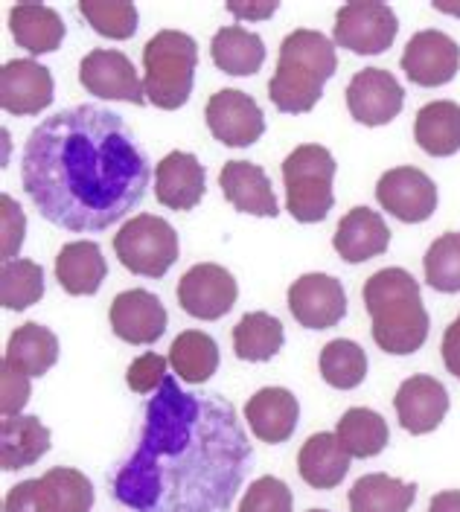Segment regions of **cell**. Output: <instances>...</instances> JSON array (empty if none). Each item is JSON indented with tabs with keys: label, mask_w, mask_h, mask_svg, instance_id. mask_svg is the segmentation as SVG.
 <instances>
[{
	"label": "cell",
	"mask_w": 460,
	"mask_h": 512,
	"mask_svg": "<svg viewBox=\"0 0 460 512\" xmlns=\"http://www.w3.org/2000/svg\"><path fill=\"white\" fill-rule=\"evenodd\" d=\"M251 463L233 405L166 376L146 405L137 446L111 475V495L132 512H228Z\"/></svg>",
	"instance_id": "6da1fadb"
},
{
	"label": "cell",
	"mask_w": 460,
	"mask_h": 512,
	"mask_svg": "<svg viewBox=\"0 0 460 512\" xmlns=\"http://www.w3.org/2000/svg\"><path fill=\"white\" fill-rule=\"evenodd\" d=\"M149 160L126 120L73 105L30 131L21 184L38 213L70 233H99L126 219L149 190Z\"/></svg>",
	"instance_id": "7a4b0ae2"
},
{
	"label": "cell",
	"mask_w": 460,
	"mask_h": 512,
	"mask_svg": "<svg viewBox=\"0 0 460 512\" xmlns=\"http://www.w3.org/2000/svg\"><path fill=\"white\" fill-rule=\"evenodd\" d=\"M373 341L388 355H414L426 344L428 320L420 283L405 268H382L362 288Z\"/></svg>",
	"instance_id": "3957f363"
},
{
	"label": "cell",
	"mask_w": 460,
	"mask_h": 512,
	"mask_svg": "<svg viewBox=\"0 0 460 512\" xmlns=\"http://www.w3.org/2000/svg\"><path fill=\"white\" fill-rule=\"evenodd\" d=\"M335 70V41L315 30L289 32L280 44L277 73L268 82V99L283 114H306L324 96V85Z\"/></svg>",
	"instance_id": "277c9868"
},
{
	"label": "cell",
	"mask_w": 460,
	"mask_h": 512,
	"mask_svg": "<svg viewBox=\"0 0 460 512\" xmlns=\"http://www.w3.org/2000/svg\"><path fill=\"white\" fill-rule=\"evenodd\" d=\"M196 64L198 44L193 35L181 30H161L152 35L143 47L146 102L164 111L187 105L196 82Z\"/></svg>",
	"instance_id": "5b68a950"
},
{
	"label": "cell",
	"mask_w": 460,
	"mask_h": 512,
	"mask_svg": "<svg viewBox=\"0 0 460 512\" xmlns=\"http://www.w3.org/2000/svg\"><path fill=\"white\" fill-rule=\"evenodd\" d=\"M335 158L332 152L306 143L297 146L289 158L283 160V184H286V210L295 222L315 224L324 222L335 204L332 178H335Z\"/></svg>",
	"instance_id": "8992f818"
},
{
	"label": "cell",
	"mask_w": 460,
	"mask_h": 512,
	"mask_svg": "<svg viewBox=\"0 0 460 512\" xmlns=\"http://www.w3.org/2000/svg\"><path fill=\"white\" fill-rule=\"evenodd\" d=\"M114 251L120 262L137 274L149 280H161L166 271L178 262V233L175 227L152 213H140L120 227L114 236Z\"/></svg>",
	"instance_id": "52a82bcc"
},
{
	"label": "cell",
	"mask_w": 460,
	"mask_h": 512,
	"mask_svg": "<svg viewBox=\"0 0 460 512\" xmlns=\"http://www.w3.org/2000/svg\"><path fill=\"white\" fill-rule=\"evenodd\" d=\"M399 32V18L388 3L379 0H353L338 9L332 38L338 47L359 53V56H379L391 50Z\"/></svg>",
	"instance_id": "ba28073f"
},
{
	"label": "cell",
	"mask_w": 460,
	"mask_h": 512,
	"mask_svg": "<svg viewBox=\"0 0 460 512\" xmlns=\"http://www.w3.org/2000/svg\"><path fill=\"white\" fill-rule=\"evenodd\" d=\"M402 73L420 88L449 85L460 70V47L443 30H420L411 35L402 53Z\"/></svg>",
	"instance_id": "9c48e42d"
},
{
	"label": "cell",
	"mask_w": 460,
	"mask_h": 512,
	"mask_svg": "<svg viewBox=\"0 0 460 512\" xmlns=\"http://www.w3.org/2000/svg\"><path fill=\"white\" fill-rule=\"evenodd\" d=\"M376 201L405 224H420L437 210V187L423 169L396 166L388 169L376 184Z\"/></svg>",
	"instance_id": "30bf717a"
},
{
	"label": "cell",
	"mask_w": 460,
	"mask_h": 512,
	"mask_svg": "<svg viewBox=\"0 0 460 512\" xmlns=\"http://www.w3.org/2000/svg\"><path fill=\"white\" fill-rule=\"evenodd\" d=\"M239 297V286L228 268L216 262L193 265L178 283L181 309L198 320H219L228 315Z\"/></svg>",
	"instance_id": "8fae6325"
},
{
	"label": "cell",
	"mask_w": 460,
	"mask_h": 512,
	"mask_svg": "<svg viewBox=\"0 0 460 512\" xmlns=\"http://www.w3.org/2000/svg\"><path fill=\"white\" fill-rule=\"evenodd\" d=\"M204 117H207L210 134L233 149L254 146L265 134L263 108L254 102V96L233 91V88H225V91L210 96Z\"/></svg>",
	"instance_id": "7c38bea8"
},
{
	"label": "cell",
	"mask_w": 460,
	"mask_h": 512,
	"mask_svg": "<svg viewBox=\"0 0 460 512\" xmlns=\"http://www.w3.org/2000/svg\"><path fill=\"white\" fill-rule=\"evenodd\" d=\"M79 82L88 94L99 99H117L132 105L146 102V88L140 85L137 67L120 50H105V47L91 50L79 64Z\"/></svg>",
	"instance_id": "4fadbf2b"
},
{
	"label": "cell",
	"mask_w": 460,
	"mask_h": 512,
	"mask_svg": "<svg viewBox=\"0 0 460 512\" xmlns=\"http://www.w3.org/2000/svg\"><path fill=\"white\" fill-rule=\"evenodd\" d=\"M405 105V91L394 73L364 67L347 85V108L362 126H388Z\"/></svg>",
	"instance_id": "5bb4252c"
},
{
	"label": "cell",
	"mask_w": 460,
	"mask_h": 512,
	"mask_svg": "<svg viewBox=\"0 0 460 512\" xmlns=\"http://www.w3.org/2000/svg\"><path fill=\"white\" fill-rule=\"evenodd\" d=\"M289 312L306 329H332L347 315V291L329 274H303L289 288Z\"/></svg>",
	"instance_id": "9a60e30c"
},
{
	"label": "cell",
	"mask_w": 460,
	"mask_h": 512,
	"mask_svg": "<svg viewBox=\"0 0 460 512\" xmlns=\"http://www.w3.org/2000/svg\"><path fill=\"white\" fill-rule=\"evenodd\" d=\"M53 73L35 59H15L0 70V108L15 117H33L53 105Z\"/></svg>",
	"instance_id": "2e32d148"
},
{
	"label": "cell",
	"mask_w": 460,
	"mask_h": 512,
	"mask_svg": "<svg viewBox=\"0 0 460 512\" xmlns=\"http://www.w3.org/2000/svg\"><path fill=\"white\" fill-rule=\"evenodd\" d=\"M166 309L164 303L146 291V288H129L114 297L111 303V329L120 341L146 347L161 341L166 332Z\"/></svg>",
	"instance_id": "e0dca14e"
},
{
	"label": "cell",
	"mask_w": 460,
	"mask_h": 512,
	"mask_svg": "<svg viewBox=\"0 0 460 512\" xmlns=\"http://www.w3.org/2000/svg\"><path fill=\"white\" fill-rule=\"evenodd\" d=\"M394 408L408 434H431L449 414V390L434 376H411L399 384Z\"/></svg>",
	"instance_id": "ac0fdd59"
},
{
	"label": "cell",
	"mask_w": 460,
	"mask_h": 512,
	"mask_svg": "<svg viewBox=\"0 0 460 512\" xmlns=\"http://www.w3.org/2000/svg\"><path fill=\"white\" fill-rule=\"evenodd\" d=\"M245 419H248V428L257 440H263L268 446H277L295 434L300 405H297L295 393L286 387H263L248 399Z\"/></svg>",
	"instance_id": "d6986e66"
},
{
	"label": "cell",
	"mask_w": 460,
	"mask_h": 512,
	"mask_svg": "<svg viewBox=\"0 0 460 512\" xmlns=\"http://www.w3.org/2000/svg\"><path fill=\"white\" fill-rule=\"evenodd\" d=\"M207 190V172L190 152H169L155 169V198L169 210H193Z\"/></svg>",
	"instance_id": "ffe728a7"
},
{
	"label": "cell",
	"mask_w": 460,
	"mask_h": 512,
	"mask_svg": "<svg viewBox=\"0 0 460 512\" xmlns=\"http://www.w3.org/2000/svg\"><path fill=\"white\" fill-rule=\"evenodd\" d=\"M388 245H391V230L385 219L370 207H353L338 222L335 236H332V248L350 265L382 256L388 251Z\"/></svg>",
	"instance_id": "44dd1931"
},
{
	"label": "cell",
	"mask_w": 460,
	"mask_h": 512,
	"mask_svg": "<svg viewBox=\"0 0 460 512\" xmlns=\"http://www.w3.org/2000/svg\"><path fill=\"white\" fill-rule=\"evenodd\" d=\"M219 187L239 213H251V216H263V219H274L280 213L271 181H268L263 166H257V163L228 160L219 172Z\"/></svg>",
	"instance_id": "7402d4cb"
},
{
	"label": "cell",
	"mask_w": 460,
	"mask_h": 512,
	"mask_svg": "<svg viewBox=\"0 0 460 512\" xmlns=\"http://www.w3.org/2000/svg\"><path fill=\"white\" fill-rule=\"evenodd\" d=\"M50 451V428L38 416H3L0 422V469L18 472Z\"/></svg>",
	"instance_id": "603a6c76"
},
{
	"label": "cell",
	"mask_w": 460,
	"mask_h": 512,
	"mask_svg": "<svg viewBox=\"0 0 460 512\" xmlns=\"http://www.w3.org/2000/svg\"><path fill=\"white\" fill-rule=\"evenodd\" d=\"M9 30L18 47L27 53H56L65 41V21L53 6L44 3H18L9 12Z\"/></svg>",
	"instance_id": "cb8c5ba5"
},
{
	"label": "cell",
	"mask_w": 460,
	"mask_h": 512,
	"mask_svg": "<svg viewBox=\"0 0 460 512\" xmlns=\"http://www.w3.org/2000/svg\"><path fill=\"white\" fill-rule=\"evenodd\" d=\"M297 472L312 489H335L350 472V454L335 434H312L297 454Z\"/></svg>",
	"instance_id": "d4e9b609"
},
{
	"label": "cell",
	"mask_w": 460,
	"mask_h": 512,
	"mask_svg": "<svg viewBox=\"0 0 460 512\" xmlns=\"http://www.w3.org/2000/svg\"><path fill=\"white\" fill-rule=\"evenodd\" d=\"M105 277H108V262L97 242L88 239L67 242L56 256V280L73 297L97 294Z\"/></svg>",
	"instance_id": "484cf974"
},
{
	"label": "cell",
	"mask_w": 460,
	"mask_h": 512,
	"mask_svg": "<svg viewBox=\"0 0 460 512\" xmlns=\"http://www.w3.org/2000/svg\"><path fill=\"white\" fill-rule=\"evenodd\" d=\"M414 140L431 158H452L460 152V105L452 99H434L417 111Z\"/></svg>",
	"instance_id": "4316f807"
},
{
	"label": "cell",
	"mask_w": 460,
	"mask_h": 512,
	"mask_svg": "<svg viewBox=\"0 0 460 512\" xmlns=\"http://www.w3.org/2000/svg\"><path fill=\"white\" fill-rule=\"evenodd\" d=\"M3 361L15 370L27 373L30 379L35 376L41 379L59 361V338L41 323H24L9 335Z\"/></svg>",
	"instance_id": "83f0119b"
},
{
	"label": "cell",
	"mask_w": 460,
	"mask_h": 512,
	"mask_svg": "<svg viewBox=\"0 0 460 512\" xmlns=\"http://www.w3.org/2000/svg\"><path fill=\"white\" fill-rule=\"evenodd\" d=\"M210 56H213L216 67L230 76H254L265 62V44L257 32L230 24L213 35Z\"/></svg>",
	"instance_id": "f1b7e54d"
},
{
	"label": "cell",
	"mask_w": 460,
	"mask_h": 512,
	"mask_svg": "<svg viewBox=\"0 0 460 512\" xmlns=\"http://www.w3.org/2000/svg\"><path fill=\"white\" fill-rule=\"evenodd\" d=\"M417 501V483L373 472L353 483L350 512H408Z\"/></svg>",
	"instance_id": "f546056e"
},
{
	"label": "cell",
	"mask_w": 460,
	"mask_h": 512,
	"mask_svg": "<svg viewBox=\"0 0 460 512\" xmlns=\"http://www.w3.org/2000/svg\"><path fill=\"white\" fill-rule=\"evenodd\" d=\"M41 512H91L94 510V483L76 469L56 466L38 478Z\"/></svg>",
	"instance_id": "4dcf8cb0"
},
{
	"label": "cell",
	"mask_w": 460,
	"mask_h": 512,
	"mask_svg": "<svg viewBox=\"0 0 460 512\" xmlns=\"http://www.w3.org/2000/svg\"><path fill=\"white\" fill-rule=\"evenodd\" d=\"M169 364L178 373V379L187 384H204L213 379L219 370V347L216 341L201 332V329H187L181 332L172 347H169Z\"/></svg>",
	"instance_id": "1f68e13d"
},
{
	"label": "cell",
	"mask_w": 460,
	"mask_h": 512,
	"mask_svg": "<svg viewBox=\"0 0 460 512\" xmlns=\"http://www.w3.org/2000/svg\"><path fill=\"white\" fill-rule=\"evenodd\" d=\"M286 344L283 323L268 312L242 315L233 326V350L242 361H271Z\"/></svg>",
	"instance_id": "d6a6232c"
},
{
	"label": "cell",
	"mask_w": 460,
	"mask_h": 512,
	"mask_svg": "<svg viewBox=\"0 0 460 512\" xmlns=\"http://www.w3.org/2000/svg\"><path fill=\"white\" fill-rule=\"evenodd\" d=\"M335 437L341 440V446L347 448L350 457H376L382 454L391 431L388 422L382 419V414L370 411V408H350L347 414L338 419Z\"/></svg>",
	"instance_id": "836d02e7"
},
{
	"label": "cell",
	"mask_w": 460,
	"mask_h": 512,
	"mask_svg": "<svg viewBox=\"0 0 460 512\" xmlns=\"http://www.w3.org/2000/svg\"><path fill=\"white\" fill-rule=\"evenodd\" d=\"M44 297V268L33 259L3 262L0 271V303L9 312H24Z\"/></svg>",
	"instance_id": "e575fe53"
},
{
	"label": "cell",
	"mask_w": 460,
	"mask_h": 512,
	"mask_svg": "<svg viewBox=\"0 0 460 512\" xmlns=\"http://www.w3.org/2000/svg\"><path fill=\"white\" fill-rule=\"evenodd\" d=\"M321 376L329 387L353 390L367 376V355L356 341L335 338L321 350Z\"/></svg>",
	"instance_id": "d590c367"
},
{
	"label": "cell",
	"mask_w": 460,
	"mask_h": 512,
	"mask_svg": "<svg viewBox=\"0 0 460 512\" xmlns=\"http://www.w3.org/2000/svg\"><path fill=\"white\" fill-rule=\"evenodd\" d=\"M426 283L440 294L460 291V233H443L428 245L423 256Z\"/></svg>",
	"instance_id": "8d00e7d4"
},
{
	"label": "cell",
	"mask_w": 460,
	"mask_h": 512,
	"mask_svg": "<svg viewBox=\"0 0 460 512\" xmlns=\"http://www.w3.org/2000/svg\"><path fill=\"white\" fill-rule=\"evenodd\" d=\"M79 12L105 38L126 41L137 32V6L129 0H79Z\"/></svg>",
	"instance_id": "74e56055"
},
{
	"label": "cell",
	"mask_w": 460,
	"mask_h": 512,
	"mask_svg": "<svg viewBox=\"0 0 460 512\" xmlns=\"http://www.w3.org/2000/svg\"><path fill=\"white\" fill-rule=\"evenodd\" d=\"M292 504H295L292 489L280 478L265 475V478H257L248 486V492L239 504V512H292Z\"/></svg>",
	"instance_id": "f35d334b"
},
{
	"label": "cell",
	"mask_w": 460,
	"mask_h": 512,
	"mask_svg": "<svg viewBox=\"0 0 460 512\" xmlns=\"http://www.w3.org/2000/svg\"><path fill=\"white\" fill-rule=\"evenodd\" d=\"M0 219H3V233H0V259L3 262H12L21 245H24V230H27V219H24V210L18 201H12L9 195L0 198Z\"/></svg>",
	"instance_id": "ab89813d"
},
{
	"label": "cell",
	"mask_w": 460,
	"mask_h": 512,
	"mask_svg": "<svg viewBox=\"0 0 460 512\" xmlns=\"http://www.w3.org/2000/svg\"><path fill=\"white\" fill-rule=\"evenodd\" d=\"M30 402V376L0 361V414L18 416Z\"/></svg>",
	"instance_id": "60d3db41"
},
{
	"label": "cell",
	"mask_w": 460,
	"mask_h": 512,
	"mask_svg": "<svg viewBox=\"0 0 460 512\" xmlns=\"http://www.w3.org/2000/svg\"><path fill=\"white\" fill-rule=\"evenodd\" d=\"M166 367H169V361H166L164 355L146 352V355H140L137 361H132V367H129V373H126V382H129V387H132L134 393H158L164 379L169 376Z\"/></svg>",
	"instance_id": "b9f144b4"
},
{
	"label": "cell",
	"mask_w": 460,
	"mask_h": 512,
	"mask_svg": "<svg viewBox=\"0 0 460 512\" xmlns=\"http://www.w3.org/2000/svg\"><path fill=\"white\" fill-rule=\"evenodd\" d=\"M3 512H41L38 478L21 480L18 486H12L9 495H6V501H3Z\"/></svg>",
	"instance_id": "7bdbcfd3"
},
{
	"label": "cell",
	"mask_w": 460,
	"mask_h": 512,
	"mask_svg": "<svg viewBox=\"0 0 460 512\" xmlns=\"http://www.w3.org/2000/svg\"><path fill=\"white\" fill-rule=\"evenodd\" d=\"M443 364L455 379H460V315L449 323L443 335Z\"/></svg>",
	"instance_id": "ee69618b"
},
{
	"label": "cell",
	"mask_w": 460,
	"mask_h": 512,
	"mask_svg": "<svg viewBox=\"0 0 460 512\" xmlns=\"http://www.w3.org/2000/svg\"><path fill=\"white\" fill-rule=\"evenodd\" d=\"M277 9H280L277 0H265V3H228V12H233L239 21H242V18H248V21H263V18H271Z\"/></svg>",
	"instance_id": "f6af8a7d"
},
{
	"label": "cell",
	"mask_w": 460,
	"mask_h": 512,
	"mask_svg": "<svg viewBox=\"0 0 460 512\" xmlns=\"http://www.w3.org/2000/svg\"><path fill=\"white\" fill-rule=\"evenodd\" d=\"M428 512H460V489L437 492L428 504Z\"/></svg>",
	"instance_id": "bcb514c9"
},
{
	"label": "cell",
	"mask_w": 460,
	"mask_h": 512,
	"mask_svg": "<svg viewBox=\"0 0 460 512\" xmlns=\"http://www.w3.org/2000/svg\"><path fill=\"white\" fill-rule=\"evenodd\" d=\"M437 9H443V12H452V15H460V6H443V3H437Z\"/></svg>",
	"instance_id": "7dc6e473"
},
{
	"label": "cell",
	"mask_w": 460,
	"mask_h": 512,
	"mask_svg": "<svg viewBox=\"0 0 460 512\" xmlns=\"http://www.w3.org/2000/svg\"><path fill=\"white\" fill-rule=\"evenodd\" d=\"M306 512H329V510H306Z\"/></svg>",
	"instance_id": "c3c4849f"
}]
</instances>
